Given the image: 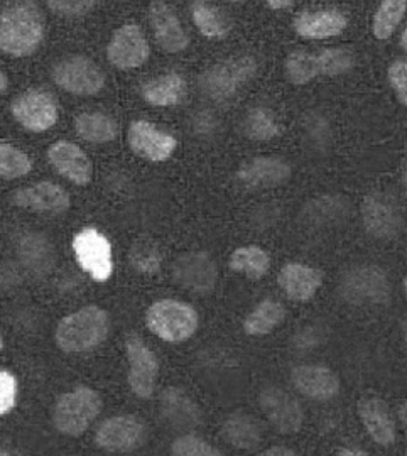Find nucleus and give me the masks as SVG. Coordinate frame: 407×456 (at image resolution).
<instances>
[{
  "mask_svg": "<svg viewBox=\"0 0 407 456\" xmlns=\"http://www.w3.org/2000/svg\"><path fill=\"white\" fill-rule=\"evenodd\" d=\"M45 20L31 2H17L0 14V49L11 56H29L41 45Z\"/></svg>",
  "mask_w": 407,
  "mask_h": 456,
  "instance_id": "1",
  "label": "nucleus"
},
{
  "mask_svg": "<svg viewBox=\"0 0 407 456\" xmlns=\"http://www.w3.org/2000/svg\"><path fill=\"white\" fill-rule=\"evenodd\" d=\"M109 333V316L88 306L65 318L56 330V342L65 352H85L103 342Z\"/></svg>",
  "mask_w": 407,
  "mask_h": 456,
  "instance_id": "2",
  "label": "nucleus"
},
{
  "mask_svg": "<svg viewBox=\"0 0 407 456\" xmlns=\"http://www.w3.org/2000/svg\"><path fill=\"white\" fill-rule=\"evenodd\" d=\"M147 326L166 342H183L195 333L198 314L190 305L175 299H163L154 303L147 311Z\"/></svg>",
  "mask_w": 407,
  "mask_h": 456,
  "instance_id": "3",
  "label": "nucleus"
},
{
  "mask_svg": "<svg viewBox=\"0 0 407 456\" xmlns=\"http://www.w3.org/2000/svg\"><path fill=\"white\" fill-rule=\"evenodd\" d=\"M257 71V61L252 56L232 58L212 66L199 78L201 92L212 100L233 97Z\"/></svg>",
  "mask_w": 407,
  "mask_h": 456,
  "instance_id": "4",
  "label": "nucleus"
},
{
  "mask_svg": "<svg viewBox=\"0 0 407 456\" xmlns=\"http://www.w3.org/2000/svg\"><path fill=\"white\" fill-rule=\"evenodd\" d=\"M343 297L359 306L382 305L391 296L387 274L377 265H359L345 273L342 279Z\"/></svg>",
  "mask_w": 407,
  "mask_h": 456,
  "instance_id": "5",
  "label": "nucleus"
},
{
  "mask_svg": "<svg viewBox=\"0 0 407 456\" xmlns=\"http://www.w3.org/2000/svg\"><path fill=\"white\" fill-rule=\"evenodd\" d=\"M102 408L100 397L88 387L65 394L54 409V423L66 435H82Z\"/></svg>",
  "mask_w": 407,
  "mask_h": 456,
  "instance_id": "6",
  "label": "nucleus"
},
{
  "mask_svg": "<svg viewBox=\"0 0 407 456\" xmlns=\"http://www.w3.org/2000/svg\"><path fill=\"white\" fill-rule=\"evenodd\" d=\"M73 250L83 271L97 281H105L112 274V247L95 228H85L73 239Z\"/></svg>",
  "mask_w": 407,
  "mask_h": 456,
  "instance_id": "7",
  "label": "nucleus"
},
{
  "mask_svg": "<svg viewBox=\"0 0 407 456\" xmlns=\"http://www.w3.org/2000/svg\"><path fill=\"white\" fill-rule=\"evenodd\" d=\"M53 78L58 86L77 95H95L105 85L103 71L83 56H73L58 63L53 69Z\"/></svg>",
  "mask_w": 407,
  "mask_h": 456,
  "instance_id": "8",
  "label": "nucleus"
},
{
  "mask_svg": "<svg viewBox=\"0 0 407 456\" xmlns=\"http://www.w3.org/2000/svg\"><path fill=\"white\" fill-rule=\"evenodd\" d=\"M362 220L367 233L380 240L394 239L403 227L399 208L384 193H372L363 200Z\"/></svg>",
  "mask_w": 407,
  "mask_h": 456,
  "instance_id": "9",
  "label": "nucleus"
},
{
  "mask_svg": "<svg viewBox=\"0 0 407 456\" xmlns=\"http://www.w3.org/2000/svg\"><path fill=\"white\" fill-rule=\"evenodd\" d=\"M12 114L17 122L29 131H48L58 120V107L54 98L45 90H29L16 98Z\"/></svg>",
  "mask_w": 407,
  "mask_h": 456,
  "instance_id": "10",
  "label": "nucleus"
},
{
  "mask_svg": "<svg viewBox=\"0 0 407 456\" xmlns=\"http://www.w3.org/2000/svg\"><path fill=\"white\" fill-rule=\"evenodd\" d=\"M107 56L112 65L120 69H132L146 63L149 45L146 36L137 24H126L114 34Z\"/></svg>",
  "mask_w": 407,
  "mask_h": 456,
  "instance_id": "11",
  "label": "nucleus"
},
{
  "mask_svg": "<svg viewBox=\"0 0 407 456\" xmlns=\"http://www.w3.org/2000/svg\"><path fill=\"white\" fill-rule=\"evenodd\" d=\"M129 144L135 154L152 163H163L173 156L178 141L146 120H137L129 129Z\"/></svg>",
  "mask_w": 407,
  "mask_h": 456,
  "instance_id": "12",
  "label": "nucleus"
},
{
  "mask_svg": "<svg viewBox=\"0 0 407 456\" xmlns=\"http://www.w3.org/2000/svg\"><path fill=\"white\" fill-rule=\"evenodd\" d=\"M262 411L281 433H296L303 426V409L291 394L282 389H265L261 394Z\"/></svg>",
  "mask_w": 407,
  "mask_h": 456,
  "instance_id": "13",
  "label": "nucleus"
},
{
  "mask_svg": "<svg viewBox=\"0 0 407 456\" xmlns=\"http://www.w3.org/2000/svg\"><path fill=\"white\" fill-rule=\"evenodd\" d=\"M127 359H129V384L132 391L139 397H149L154 391L158 377V359L137 337L127 340Z\"/></svg>",
  "mask_w": 407,
  "mask_h": 456,
  "instance_id": "14",
  "label": "nucleus"
},
{
  "mask_svg": "<svg viewBox=\"0 0 407 456\" xmlns=\"http://www.w3.org/2000/svg\"><path fill=\"white\" fill-rule=\"evenodd\" d=\"M175 279L196 293H210L216 282V265L208 254H184L175 264Z\"/></svg>",
  "mask_w": 407,
  "mask_h": 456,
  "instance_id": "15",
  "label": "nucleus"
},
{
  "mask_svg": "<svg viewBox=\"0 0 407 456\" xmlns=\"http://www.w3.org/2000/svg\"><path fill=\"white\" fill-rule=\"evenodd\" d=\"M144 424L131 416H120L100 426L97 441L102 448L110 452H131L144 441Z\"/></svg>",
  "mask_w": 407,
  "mask_h": 456,
  "instance_id": "16",
  "label": "nucleus"
},
{
  "mask_svg": "<svg viewBox=\"0 0 407 456\" xmlns=\"http://www.w3.org/2000/svg\"><path fill=\"white\" fill-rule=\"evenodd\" d=\"M294 387L310 399L328 401L340 392V379L323 365H299L291 374Z\"/></svg>",
  "mask_w": 407,
  "mask_h": 456,
  "instance_id": "17",
  "label": "nucleus"
},
{
  "mask_svg": "<svg viewBox=\"0 0 407 456\" xmlns=\"http://www.w3.org/2000/svg\"><path fill=\"white\" fill-rule=\"evenodd\" d=\"M149 17L156 39L164 51L175 54L188 48V34L184 33L180 19L167 4L152 2L149 7Z\"/></svg>",
  "mask_w": 407,
  "mask_h": 456,
  "instance_id": "18",
  "label": "nucleus"
},
{
  "mask_svg": "<svg viewBox=\"0 0 407 456\" xmlns=\"http://www.w3.org/2000/svg\"><path fill=\"white\" fill-rule=\"evenodd\" d=\"M12 201L17 207L53 215L66 212L69 208V195L60 184L48 181L19 190L12 195Z\"/></svg>",
  "mask_w": 407,
  "mask_h": 456,
  "instance_id": "19",
  "label": "nucleus"
},
{
  "mask_svg": "<svg viewBox=\"0 0 407 456\" xmlns=\"http://www.w3.org/2000/svg\"><path fill=\"white\" fill-rule=\"evenodd\" d=\"M291 178V166L281 158H256L239 171V181L248 188H274Z\"/></svg>",
  "mask_w": 407,
  "mask_h": 456,
  "instance_id": "20",
  "label": "nucleus"
},
{
  "mask_svg": "<svg viewBox=\"0 0 407 456\" xmlns=\"http://www.w3.org/2000/svg\"><path fill=\"white\" fill-rule=\"evenodd\" d=\"M49 161L75 184H88L92 180V163L82 149L73 142L60 141L49 147Z\"/></svg>",
  "mask_w": 407,
  "mask_h": 456,
  "instance_id": "21",
  "label": "nucleus"
},
{
  "mask_svg": "<svg viewBox=\"0 0 407 456\" xmlns=\"http://www.w3.org/2000/svg\"><path fill=\"white\" fill-rule=\"evenodd\" d=\"M348 26L346 16L337 9L310 11L294 20V29L306 39H328L342 34Z\"/></svg>",
  "mask_w": 407,
  "mask_h": 456,
  "instance_id": "22",
  "label": "nucleus"
},
{
  "mask_svg": "<svg viewBox=\"0 0 407 456\" xmlns=\"http://www.w3.org/2000/svg\"><path fill=\"white\" fill-rule=\"evenodd\" d=\"M279 286L293 301H310L322 286V274L305 264H288L279 273Z\"/></svg>",
  "mask_w": 407,
  "mask_h": 456,
  "instance_id": "23",
  "label": "nucleus"
},
{
  "mask_svg": "<svg viewBox=\"0 0 407 456\" xmlns=\"http://www.w3.org/2000/svg\"><path fill=\"white\" fill-rule=\"evenodd\" d=\"M359 414L362 423L365 426L370 438L389 446L395 440V424L392 419L391 411L380 399H367L362 401L359 406Z\"/></svg>",
  "mask_w": 407,
  "mask_h": 456,
  "instance_id": "24",
  "label": "nucleus"
},
{
  "mask_svg": "<svg viewBox=\"0 0 407 456\" xmlns=\"http://www.w3.org/2000/svg\"><path fill=\"white\" fill-rule=\"evenodd\" d=\"M186 90L184 78L176 73H169L146 83L142 86V97L156 107H173L184 100Z\"/></svg>",
  "mask_w": 407,
  "mask_h": 456,
  "instance_id": "25",
  "label": "nucleus"
},
{
  "mask_svg": "<svg viewBox=\"0 0 407 456\" xmlns=\"http://www.w3.org/2000/svg\"><path fill=\"white\" fill-rule=\"evenodd\" d=\"M284 318H286L284 306L274 299H265L247 316L244 323L245 333L250 337L267 335L281 325Z\"/></svg>",
  "mask_w": 407,
  "mask_h": 456,
  "instance_id": "26",
  "label": "nucleus"
},
{
  "mask_svg": "<svg viewBox=\"0 0 407 456\" xmlns=\"http://www.w3.org/2000/svg\"><path fill=\"white\" fill-rule=\"evenodd\" d=\"M230 269L252 279H261L271 267V257L265 250L256 245L240 247L230 256Z\"/></svg>",
  "mask_w": 407,
  "mask_h": 456,
  "instance_id": "27",
  "label": "nucleus"
},
{
  "mask_svg": "<svg viewBox=\"0 0 407 456\" xmlns=\"http://www.w3.org/2000/svg\"><path fill=\"white\" fill-rule=\"evenodd\" d=\"M163 412L166 419L178 426H195L199 421V412L195 403L180 389L164 392Z\"/></svg>",
  "mask_w": 407,
  "mask_h": 456,
  "instance_id": "28",
  "label": "nucleus"
},
{
  "mask_svg": "<svg viewBox=\"0 0 407 456\" xmlns=\"http://www.w3.org/2000/svg\"><path fill=\"white\" fill-rule=\"evenodd\" d=\"M77 132L88 142H109L117 137L114 118L105 114H82L77 118Z\"/></svg>",
  "mask_w": 407,
  "mask_h": 456,
  "instance_id": "29",
  "label": "nucleus"
},
{
  "mask_svg": "<svg viewBox=\"0 0 407 456\" xmlns=\"http://www.w3.org/2000/svg\"><path fill=\"white\" fill-rule=\"evenodd\" d=\"M224 435L228 443L237 448H254L261 441V426L250 416H232L224 426Z\"/></svg>",
  "mask_w": 407,
  "mask_h": 456,
  "instance_id": "30",
  "label": "nucleus"
},
{
  "mask_svg": "<svg viewBox=\"0 0 407 456\" xmlns=\"http://www.w3.org/2000/svg\"><path fill=\"white\" fill-rule=\"evenodd\" d=\"M191 16L198 31L207 37H225L230 31L227 19L212 4L195 2L191 5Z\"/></svg>",
  "mask_w": 407,
  "mask_h": 456,
  "instance_id": "31",
  "label": "nucleus"
},
{
  "mask_svg": "<svg viewBox=\"0 0 407 456\" xmlns=\"http://www.w3.org/2000/svg\"><path fill=\"white\" fill-rule=\"evenodd\" d=\"M407 2L404 0H386L379 5L372 22V33L377 39H389L395 33L406 14Z\"/></svg>",
  "mask_w": 407,
  "mask_h": 456,
  "instance_id": "32",
  "label": "nucleus"
},
{
  "mask_svg": "<svg viewBox=\"0 0 407 456\" xmlns=\"http://www.w3.org/2000/svg\"><path fill=\"white\" fill-rule=\"evenodd\" d=\"M244 129L245 134L256 141H271L279 135L276 117L264 107H256L247 114Z\"/></svg>",
  "mask_w": 407,
  "mask_h": 456,
  "instance_id": "33",
  "label": "nucleus"
},
{
  "mask_svg": "<svg viewBox=\"0 0 407 456\" xmlns=\"http://www.w3.org/2000/svg\"><path fill=\"white\" fill-rule=\"evenodd\" d=\"M354 65H355V58H354L352 51H348V49H323V51H320V54H316L318 75L338 77L343 73H348Z\"/></svg>",
  "mask_w": 407,
  "mask_h": 456,
  "instance_id": "34",
  "label": "nucleus"
},
{
  "mask_svg": "<svg viewBox=\"0 0 407 456\" xmlns=\"http://www.w3.org/2000/svg\"><path fill=\"white\" fill-rule=\"evenodd\" d=\"M33 167L31 159L16 147L0 142V178L17 180L26 176Z\"/></svg>",
  "mask_w": 407,
  "mask_h": 456,
  "instance_id": "35",
  "label": "nucleus"
},
{
  "mask_svg": "<svg viewBox=\"0 0 407 456\" xmlns=\"http://www.w3.org/2000/svg\"><path fill=\"white\" fill-rule=\"evenodd\" d=\"M286 75L294 85H306L318 77L316 54L306 51H294L286 60Z\"/></svg>",
  "mask_w": 407,
  "mask_h": 456,
  "instance_id": "36",
  "label": "nucleus"
},
{
  "mask_svg": "<svg viewBox=\"0 0 407 456\" xmlns=\"http://www.w3.org/2000/svg\"><path fill=\"white\" fill-rule=\"evenodd\" d=\"M345 213V203L337 198H320L308 205L306 215L313 224H331Z\"/></svg>",
  "mask_w": 407,
  "mask_h": 456,
  "instance_id": "37",
  "label": "nucleus"
},
{
  "mask_svg": "<svg viewBox=\"0 0 407 456\" xmlns=\"http://www.w3.org/2000/svg\"><path fill=\"white\" fill-rule=\"evenodd\" d=\"M173 453L176 456H222L216 448L196 436H181L173 443Z\"/></svg>",
  "mask_w": 407,
  "mask_h": 456,
  "instance_id": "38",
  "label": "nucleus"
},
{
  "mask_svg": "<svg viewBox=\"0 0 407 456\" xmlns=\"http://www.w3.org/2000/svg\"><path fill=\"white\" fill-rule=\"evenodd\" d=\"M389 82L395 95L407 107V60H399L389 68Z\"/></svg>",
  "mask_w": 407,
  "mask_h": 456,
  "instance_id": "39",
  "label": "nucleus"
},
{
  "mask_svg": "<svg viewBox=\"0 0 407 456\" xmlns=\"http://www.w3.org/2000/svg\"><path fill=\"white\" fill-rule=\"evenodd\" d=\"M16 379L9 372L0 370V414L11 411L16 403Z\"/></svg>",
  "mask_w": 407,
  "mask_h": 456,
  "instance_id": "40",
  "label": "nucleus"
},
{
  "mask_svg": "<svg viewBox=\"0 0 407 456\" xmlns=\"http://www.w3.org/2000/svg\"><path fill=\"white\" fill-rule=\"evenodd\" d=\"M95 4L94 2H49V7L54 9L58 14L66 16H80L88 12Z\"/></svg>",
  "mask_w": 407,
  "mask_h": 456,
  "instance_id": "41",
  "label": "nucleus"
},
{
  "mask_svg": "<svg viewBox=\"0 0 407 456\" xmlns=\"http://www.w3.org/2000/svg\"><path fill=\"white\" fill-rule=\"evenodd\" d=\"M137 267L139 271L144 273H154L159 267V257L156 254H144V256H137Z\"/></svg>",
  "mask_w": 407,
  "mask_h": 456,
  "instance_id": "42",
  "label": "nucleus"
},
{
  "mask_svg": "<svg viewBox=\"0 0 407 456\" xmlns=\"http://www.w3.org/2000/svg\"><path fill=\"white\" fill-rule=\"evenodd\" d=\"M261 456H296L294 452H291L289 448H282V446H276V448H271L267 452H264Z\"/></svg>",
  "mask_w": 407,
  "mask_h": 456,
  "instance_id": "43",
  "label": "nucleus"
},
{
  "mask_svg": "<svg viewBox=\"0 0 407 456\" xmlns=\"http://www.w3.org/2000/svg\"><path fill=\"white\" fill-rule=\"evenodd\" d=\"M267 7L269 9H273V11H282V9H291L293 7V2H289V0H273V2H267Z\"/></svg>",
  "mask_w": 407,
  "mask_h": 456,
  "instance_id": "44",
  "label": "nucleus"
},
{
  "mask_svg": "<svg viewBox=\"0 0 407 456\" xmlns=\"http://www.w3.org/2000/svg\"><path fill=\"white\" fill-rule=\"evenodd\" d=\"M335 456H367L363 452H360V450H342V452H338Z\"/></svg>",
  "mask_w": 407,
  "mask_h": 456,
  "instance_id": "45",
  "label": "nucleus"
},
{
  "mask_svg": "<svg viewBox=\"0 0 407 456\" xmlns=\"http://www.w3.org/2000/svg\"><path fill=\"white\" fill-rule=\"evenodd\" d=\"M7 85H9V83H7V77L0 71V94H4V92L7 90Z\"/></svg>",
  "mask_w": 407,
  "mask_h": 456,
  "instance_id": "46",
  "label": "nucleus"
},
{
  "mask_svg": "<svg viewBox=\"0 0 407 456\" xmlns=\"http://www.w3.org/2000/svg\"><path fill=\"white\" fill-rule=\"evenodd\" d=\"M399 416H401V419L407 424V403H404L403 406H401V411H399Z\"/></svg>",
  "mask_w": 407,
  "mask_h": 456,
  "instance_id": "47",
  "label": "nucleus"
},
{
  "mask_svg": "<svg viewBox=\"0 0 407 456\" xmlns=\"http://www.w3.org/2000/svg\"><path fill=\"white\" fill-rule=\"evenodd\" d=\"M401 46L407 51V28L404 29V33L401 36Z\"/></svg>",
  "mask_w": 407,
  "mask_h": 456,
  "instance_id": "48",
  "label": "nucleus"
},
{
  "mask_svg": "<svg viewBox=\"0 0 407 456\" xmlns=\"http://www.w3.org/2000/svg\"><path fill=\"white\" fill-rule=\"evenodd\" d=\"M403 183H404V190H406L407 195V164L406 167H404V175H403Z\"/></svg>",
  "mask_w": 407,
  "mask_h": 456,
  "instance_id": "49",
  "label": "nucleus"
},
{
  "mask_svg": "<svg viewBox=\"0 0 407 456\" xmlns=\"http://www.w3.org/2000/svg\"><path fill=\"white\" fill-rule=\"evenodd\" d=\"M404 338H406V342H407V322H406V323H404Z\"/></svg>",
  "mask_w": 407,
  "mask_h": 456,
  "instance_id": "50",
  "label": "nucleus"
},
{
  "mask_svg": "<svg viewBox=\"0 0 407 456\" xmlns=\"http://www.w3.org/2000/svg\"><path fill=\"white\" fill-rule=\"evenodd\" d=\"M404 293H406V297H407V276H406V279H404Z\"/></svg>",
  "mask_w": 407,
  "mask_h": 456,
  "instance_id": "51",
  "label": "nucleus"
},
{
  "mask_svg": "<svg viewBox=\"0 0 407 456\" xmlns=\"http://www.w3.org/2000/svg\"><path fill=\"white\" fill-rule=\"evenodd\" d=\"M0 456H5V455H2V453H0Z\"/></svg>",
  "mask_w": 407,
  "mask_h": 456,
  "instance_id": "52",
  "label": "nucleus"
}]
</instances>
